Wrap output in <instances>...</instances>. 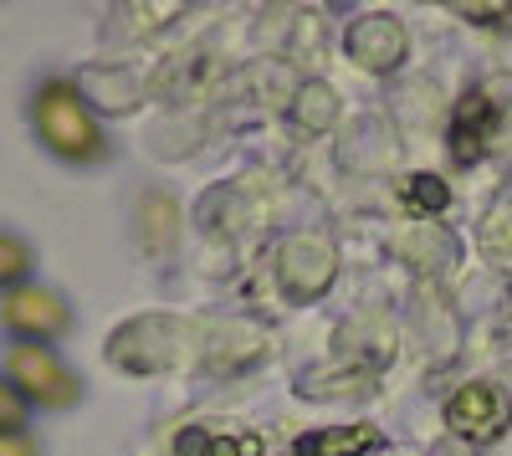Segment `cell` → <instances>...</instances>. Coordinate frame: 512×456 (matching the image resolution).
<instances>
[{
  "instance_id": "cell-1",
  "label": "cell",
  "mask_w": 512,
  "mask_h": 456,
  "mask_svg": "<svg viewBox=\"0 0 512 456\" xmlns=\"http://www.w3.org/2000/svg\"><path fill=\"white\" fill-rule=\"evenodd\" d=\"M26 129L36 139V149L67 164V170H98L113 154V139L103 129L98 108L88 103V88L82 77L62 72V67H47L31 77L26 88Z\"/></svg>"
},
{
  "instance_id": "cell-2",
  "label": "cell",
  "mask_w": 512,
  "mask_h": 456,
  "mask_svg": "<svg viewBox=\"0 0 512 456\" xmlns=\"http://www.w3.org/2000/svg\"><path fill=\"white\" fill-rule=\"evenodd\" d=\"M0 380L31 405V416H67L88 400V380L67 364L57 344H6L0 349Z\"/></svg>"
},
{
  "instance_id": "cell-3",
  "label": "cell",
  "mask_w": 512,
  "mask_h": 456,
  "mask_svg": "<svg viewBox=\"0 0 512 456\" xmlns=\"http://www.w3.org/2000/svg\"><path fill=\"white\" fill-rule=\"evenodd\" d=\"M77 328V313H72V298L52 282H21L11 293H0V334L6 344H62Z\"/></svg>"
},
{
  "instance_id": "cell-4",
  "label": "cell",
  "mask_w": 512,
  "mask_h": 456,
  "mask_svg": "<svg viewBox=\"0 0 512 456\" xmlns=\"http://www.w3.org/2000/svg\"><path fill=\"white\" fill-rule=\"evenodd\" d=\"M446 426L461 436V441H472V446H487L497 441L507 426H512V395L477 380V385H461L451 400H446Z\"/></svg>"
},
{
  "instance_id": "cell-5",
  "label": "cell",
  "mask_w": 512,
  "mask_h": 456,
  "mask_svg": "<svg viewBox=\"0 0 512 456\" xmlns=\"http://www.w3.org/2000/svg\"><path fill=\"white\" fill-rule=\"evenodd\" d=\"M405 26L395 16H359L344 36V52L364 67V72H395L405 62Z\"/></svg>"
},
{
  "instance_id": "cell-6",
  "label": "cell",
  "mask_w": 512,
  "mask_h": 456,
  "mask_svg": "<svg viewBox=\"0 0 512 456\" xmlns=\"http://www.w3.org/2000/svg\"><path fill=\"white\" fill-rule=\"evenodd\" d=\"M277 277L292 298H318L333 282V252L318 236H287L277 252Z\"/></svg>"
},
{
  "instance_id": "cell-7",
  "label": "cell",
  "mask_w": 512,
  "mask_h": 456,
  "mask_svg": "<svg viewBox=\"0 0 512 456\" xmlns=\"http://www.w3.org/2000/svg\"><path fill=\"white\" fill-rule=\"evenodd\" d=\"M497 123H502V113L487 93H466L451 113V154L461 164H477L487 154V139L497 134Z\"/></svg>"
},
{
  "instance_id": "cell-8",
  "label": "cell",
  "mask_w": 512,
  "mask_h": 456,
  "mask_svg": "<svg viewBox=\"0 0 512 456\" xmlns=\"http://www.w3.org/2000/svg\"><path fill=\"white\" fill-rule=\"evenodd\" d=\"M379 446V426H328L313 436H297L292 456H364Z\"/></svg>"
},
{
  "instance_id": "cell-9",
  "label": "cell",
  "mask_w": 512,
  "mask_h": 456,
  "mask_svg": "<svg viewBox=\"0 0 512 456\" xmlns=\"http://www.w3.org/2000/svg\"><path fill=\"white\" fill-rule=\"evenodd\" d=\"M31 277H36V241L0 221V293H11V287H21Z\"/></svg>"
},
{
  "instance_id": "cell-10",
  "label": "cell",
  "mask_w": 512,
  "mask_h": 456,
  "mask_svg": "<svg viewBox=\"0 0 512 456\" xmlns=\"http://www.w3.org/2000/svg\"><path fill=\"white\" fill-rule=\"evenodd\" d=\"M175 451L180 456H262V436H216V431L195 426L175 441Z\"/></svg>"
},
{
  "instance_id": "cell-11",
  "label": "cell",
  "mask_w": 512,
  "mask_h": 456,
  "mask_svg": "<svg viewBox=\"0 0 512 456\" xmlns=\"http://www.w3.org/2000/svg\"><path fill=\"white\" fill-rule=\"evenodd\" d=\"M292 118L303 123L308 134H328L333 118H338V98H333L328 82H303V93H297V103H292Z\"/></svg>"
},
{
  "instance_id": "cell-12",
  "label": "cell",
  "mask_w": 512,
  "mask_h": 456,
  "mask_svg": "<svg viewBox=\"0 0 512 456\" xmlns=\"http://www.w3.org/2000/svg\"><path fill=\"white\" fill-rule=\"evenodd\" d=\"M405 200L415 205V211H431V216H441L446 205H451V190H446L436 175H410V180H405Z\"/></svg>"
},
{
  "instance_id": "cell-13",
  "label": "cell",
  "mask_w": 512,
  "mask_h": 456,
  "mask_svg": "<svg viewBox=\"0 0 512 456\" xmlns=\"http://www.w3.org/2000/svg\"><path fill=\"white\" fill-rule=\"evenodd\" d=\"M26 426H31V405L6 380H0V436H6V431H26Z\"/></svg>"
},
{
  "instance_id": "cell-14",
  "label": "cell",
  "mask_w": 512,
  "mask_h": 456,
  "mask_svg": "<svg viewBox=\"0 0 512 456\" xmlns=\"http://www.w3.org/2000/svg\"><path fill=\"white\" fill-rule=\"evenodd\" d=\"M0 456H47V441L36 436V426L6 431V436H0Z\"/></svg>"
}]
</instances>
